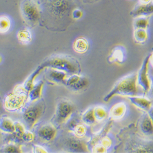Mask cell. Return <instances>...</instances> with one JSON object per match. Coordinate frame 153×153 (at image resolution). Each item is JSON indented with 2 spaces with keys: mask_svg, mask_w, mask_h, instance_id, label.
Returning a JSON list of instances; mask_svg holds the SVG:
<instances>
[{
  "mask_svg": "<svg viewBox=\"0 0 153 153\" xmlns=\"http://www.w3.org/2000/svg\"><path fill=\"white\" fill-rule=\"evenodd\" d=\"M42 10L50 18L56 21L68 20L75 9L74 0H40Z\"/></svg>",
  "mask_w": 153,
  "mask_h": 153,
  "instance_id": "6da1fadb",
  "label": "cell"
},
{
  "mask_svg": "<svg viewBox=\"0 0 153 153\" xmlns=\"http://www.w3.org/2000/svg\"><path fill=\"white\" fill-rule=\"evenodd\" d=\"M41 66L43 68H53L65 72L71 75L79 74L80 72V65L77 60L67 55H53L46 59Z\"/></svg>",
  "mask_w": 153,
  "mask_h": 153,
  "instance_id": "7a4b0ae2",
  "label": "cell"
},
{
  "mask_svg": "<svg viewBox=\"0 0 153 153\" xmlns=\"http://www.w3.org/2000/svg\"><path fill=\"white\" fill-rule=\"evenodd\" d=\"M137 74L133 73L127 75L119 80L111 90L104 98L105 102H108L111 97L119 95L127 97L135 96L137 94Z\"/></svg>",
  "mask_w": 153,
  "mask_h": 153,
  "instance_id": "3957f363",
  "label": "cell"
},
{
  "mask_svg": "<svg viewBox=\"0 0 153 153\" xmlns=\"http://www.w3.org/2000/svg\"><path fill=\"white\" fill-rule=\"evenodd\" d=\"M20 9L25 22L30 27L36 26L41 17V9L38 4L34 0H22Z\"/></svg>",
  "mask_w": 153,
  "mask_h": 153,
  "instance_id": "277c9868",
  "label": "cell"
},
{
  "mask_svg": "<svg viewBox=\"0 0 153 153\" xmlns=\"http://www.w3.org/2000/svg\"><path fill=\"white\" fill-rule=\"evenodd\" d=\"M28 99V94L21 85L17 86L13 93L8 94L4 101V107L9 111H16L23 107Z\"/></svg>",
  "mask_w": 153,
  "mask_h": 153,
  "instance_id": "5b68a950",
  "label": "cell"
},
{
  "mask_svg": "<svg viewBox=\"0 0 153 153\" xmlns=\"http://www.w3.org/2000/svg\"><path fill=\"white\" fill-rule=\"evenodd\" d=\"M45 103L43 100L33 102V104L25 108L23 113L24 123L28 129H31L39 120L45 110Z\"/></svg>",
  "mask_w": 153,
  "mask_h": 153,
  "instance_id": "8992f818",
  "label": "cell"
},
{
  "mask_svg": "<svg viewBox=\"0 0 153 153\" xmlns=\"http://www.w3.org/2000/svg\"><path fill=\"white\" fill-rule=\"evenodd\" d=\"M74 109L73 104L69 100L62 99L59 100L56 104L53 118V123L57 125H60L66 121L71 116Z\"/></svg>",
  "mask_w": 153,
  "mask_h": 153,
  "instance_id": "52a82bcc",
  "label": "cell"
},
{
  "mask_svg": "<svg viewBox=\"0 0 153 153\" xmlns=\"http://www.w3.org/2000/svg\"><path fill=\"white\" fill-rule=\"evenodd\" d=\"M69 90L74 92H80L88 87L89 81L88 79L79 74L69 75L64 83Z\"/></svg>",
  "mask_w": 153,
  "mask_h": 153,
  "instance_id": "ba28073f",
  "label": "cell"
},
{
  "mask_svg": "<svg viewBox=\"0 0 153 153\" xmlns=\"http://www.w3.org/2000/svg\"><path fill=\"white\" fill-rule=\"evenodd\" d=\"M149 57L150 55L145 58L137 74V84L142 88L145 93H148L149 91L151 86V82L148 75Z\"/></svg>",
  "mask_w": 153,
  "mask_h": 153,
  "instance_id": "9c48e42d",
  "label": "cell"
},
{
  "mask_svg": "<svg viewBox=\"0 0 153 153\" xmlns=\"http://www.w3.org/2000/svg\"><path fill=\"white\" fill-rule=\"evenodd\" d=\"M56 134V129L53 124H45L40 127L37 131V135L44 142L52 140Z\"/></svg>",
  "mask_w": 153,
  "mask_h": 153,
  "instance_id": "30bf717a",
  "label": "cell"
},
{
  "mask_svg": "<svg viewBox=\"0 0 153 153\" xmlns=\"http://www.w3.org/2000/svg\"><path fill=\"white\" fill-rule=\"evenodd\" d=\"M67 74L59 70L48 68L45 72V77L50 82L55 84H64L67 78Z\"/></svg>",
  "mask_w": 153,
  "mask_h": 153,
  "instance_id": "8fae6325",
  "label": "cell"
},
{
  "mask_svg": "<svg viewBox=\"0 0 153 153\" xmlns=\"http://www.w3.org/2000/svg\"><path fill=\"white\" fill-rule=\"evenodd\" d=\"M153 14V3L151 1L149 3H139L131 11V15L133 17H148Z\"/></svg>",
  "mask_w": 153,
  "mask_h": 153,
  "instance_id": "7c38bea8",
  "label": "cell"
},
{
  "mask_svg": "<svg viewBox=\"0 0 153 153\" xmlns=\"http://www.w3.org/2000/svg\"><path fill=\"white\" fill-rule=\"evenodd\" d=\"M139 129L146 136L153 135V123L148 113L144 114L139 122Z\"/></svg>",
  "mask_w": 153,
  "mask_h": 153,
  "instance_id": "4fadbf2b",
  "label": "cell"
},
{
  "mask_svg": "<svg viewBox=\"0 0 153 153\" xmlns=\"http://www.w3.org/2000/svg\"><path fill=\"white\" fill-rule=\"evenodd\" d=\"M131 103L138 108L145 111H147L152 107L151 101L147 98L140 96H132L128 97Z\"/></svg>",
  "mask_w": 153,
  "mask_h": 153,
  "instance_id": "5bb4252c",
  "label": "cell"
},
{
  "mask_svg": "<svg viewBox=\"0 0 153 153\" xmlns=\"http://www.w3.org/2000/svg\"><path fill=\"white\" fill-rule=\"evenodd\" d=\"M43 86L44 82L42 80L34 83L31 90L28 93V99L30 102H33L40 99L42 93Z\"/></svg>",
  "mask_w": 153,
  "mask_h": 153,
  "instance_id": "9a60e30c",
  "label": "cell"
},
{
  "mask_svg": "<svg viewBox=\"0 0 153 153\" xmlns=\"http://www.w3.org/2000/svg\"><path fill=\"white\" fill-rule=\"evenodd\" d=\"M133 146L131 147L132 149L131 152H153V142L147 141H140L135 142L131 143Z\"/></svg>",
  "mask_w": 153,
  "mask_h": 153,
  "instance_id": "2e32d148",
  "label": "cell"
},
{
  "mask_svg": "<svg viewBox=\"0 0 153 153\" xmlns=\"http://www.w3.org/2000/svg\"><path fill=\"white\" fill-rule=\"evenodd\" d=\"M44 68H43L41 65L38 67L28 77V79L25 80V82H24V83L23 85H22V87L23 88V89L24 90V91L26 92L28 94V93L30 92V91L31 90V88H33L34 84V80L36 78V76L39 75L41 72L42 71V69H44Z\"/></svg>",
  "mask_w": 153,
  "mask_h": 153,
  "instance_id": "e0dca14e",
  "label": "cell"
},
{
  "mask_svg": "<svg viewBox=\"0 0 153 153\" xmlns=\"http://www.w3.org/2000/svg\"><path fill=\"white\" fill-rule=\"evenodd\" d=\"M126 106L125 104L121 102L114 105L110 111V117L113 120H120L122 118L126 113Z\"/></svg>",
  "mask_w": 153,
  "mask_h": 153,
  "instance_id": "ac0fdd59",
  "label": "cell"
},
{
  "mask_svg": "<svg viewBox=\"0 0 153 153\" xmlns=\"http://www.w3.org/2000/svg\"><path fill=\"white\" fill-rule=\"evenodd\" d=\"M0 129L3 132L12 134L15 131V123L7 117L1 118L0 121Z\"/></svg>",
  "mask_w": 153,
  "mask_h": 153,
  "instance_id": "d6986e66",
  "label": "cell"
},
{
  "mask_svg": "<svg viewBox=\"0 0 153 153\" xmlns=\"http://www.w3.org/2000/svg\"><path fill=\"white\" fill-rule=\"evenodd\" d=\"M66 145L71 152H85L84 145L79 140L72 138L68 140Z\"/></svg>",
  "mask_w": 153,
  "mask_h": 153,
  "instance_id": "ffe728a7",
  "label": "cell"
},
{
  "mask_svg": "<svg viewBox=\"0 0 153 153\" xmlns=\"http://www.w3.org/2000/svg\"><path fill=\"white\" fill-rule=\"evenodd\" d=\"M73 47L76 52L83 53L86 52L88 48V42L85 38L80 37L75 40L74 43Z\"/></svg>",
  "mask_w": 153,
  "mask_h": 153,
  "instance_id": "44dd1931",
  "label": "cell"
},
{
  "mask_svg": "<svg viewBox=\"0 0 153 153\" xmlns=\"http://www.w3.org/2000/svg\"><path fill=\"white\" fill-rule=\"evenodd\" d=\"M82 120L86 125H93L96 121V118L94 113V108H90L87 110L82 117Z\"/></svg>",
  "mask_w": 153,
  "mask_h": 153,
  "instance_id": "7402d4cb",
  "label": "cell"
},
{
  "mask_svg": "<svg viewBox=\"0 0 153 153\" xmlns=\"http://www.w3.org/2000/svg\"><path fill=\"white\" fill-rule=\"evenodd\" d=\"M134 37L135 41L139 44L144 43L148 38V33L145 29H135Z\"/></svg>",
  "mask_w": 153,
  "mask_h": 153,
  "instance_id": "603a6c76",
  "label": "cell"
},
{
  "mask_svg": "<svg viewBox=\"0 0 153 153\" xmlns=\"http://www.w3.org/2000/svg\"><path fill=\"white\" fill-rule=\"evenodd\" d=\"M18 39L20 42L23 44H28L32 40V36L31 33L27 30H23L20 31L17 34Z\"/></svg>",
  "mask_w": 153,
  "mask_h": 153,
  "instance_id": "cb8c5ba5",
  "label": "cell"
},
{
  "mask_svg": "<svg viewBox=\"0 0 153 153\" xmlns=\"http://www.w3.org/2000/svg\"><path fill=\"white\" fill-rule=\"evenodd\" d=\"M148 26V19L146 17H137L134 22L135 29H145Z\"/></svg>",
  "mask_w": 153,
  "mask_h": 153,
  "instance_id": "d4e9b609",
  "label": "cell"
},
{
  "mask_svg": "<svg viewBox=\"0 0 153 153\" xmlns=\"http://www.w3.org/2000/svg\"><path fill=\"white\" fill-rule=\"evenodd\" d=\"M94 113L96 121H102L107 117V112L104 108L97 107L94 108Z\"/></svg>",
  "mask_w": 153,
  "mask_h": 153,
  "instance_id": "484cf974",
  "label": "cell"
},
{
  "mask_svg": "<svg viewBox=\"0 0 153 153\" xmlns=\"http://www.w3.org/2000/svg\"><path fill=\"white\" fill-rule=\"evenodd\" d=\"M25 129L24 126L20 123H15V131L12 134H14V137L18 140H22V135L25 132Z\"/></svg>",
  "mask_w": 153,
  "mask_h": 153,
  "instance_id": "4316f807",
  "label": "cell"
},
{
  "mask_svg": "<svg viewBox=\"0 0 153 153\" xmlns=\"http://www.w3.org/2000/svg\"><path fill=\"white\" fill-rule=\"evenodd\" d=\"M10 27V22L9 19L5 16H1V20H0V30L1 33H6L7 32Z\"/></svg>",
  "mask_w": 153,
  "mask_h": 153,
  "instance_id": "83f0119b",
  "label": "cell"
},
{
  "mask_svg": "<svg viewBox=\"0 0 153 153\" xmlns=\"http://www.w3.org/2000/svg\"><path fill=\"white\" fill-rule=\"evenodd\" d=\"M73 132L76 137L79 138H82L85 135L86 133V129L84 125L77 124L73 130Z\"/></svg>",
  "mask_w": 153,
  "mask_h": 153,
  "instance_id": "f1b7e54d",
  "label": "cell"
},
{
  "mask_svg": "<svg viewBox=\"0 0 153 153\" xmlns=\"http://www.w3.org/2000/svg\"><path fill=\"white\" fill-rule=\"evenodd\" d=\"M123 56L124 55L123 50L120 48H117L113 51L111 57L113 58V60H115L117 61H122Z\"/></svg>",
  "mask_w": 153,
  "mask_h": 153,
  "instance_id": "f546056e",
  "label": "cell"
},
{
  "mask_svg": "<svg viewBox=\"0 0 153 153\" xmlns=\"http://www.w3.org/2000/svg\"><path fill=\"white\" fill-rule=\"evenodd\" d=\"M2 152H21L22 151H20V149L19 146H17V145L12 143V144H9L7 145H6L4 148V150L2 151Z\"/></svg>",
  "mask_w": 153,
  "mask_h": 153,
  "instance_id": "4dcf8cb0",
  "label": "cell"
},
{
  "mask_svg": "<svg viewBox=\"0 0 153 153\" xmlns=\"http://www.w3.org/2000/svg\"><path fill=\"white\" fill-rule=\"evenodd\" d=\"M34 139V135L30 132L29 131H25L23 133L22 140L25 142H30L33 141Z\"/></svg>",
  "mask_w": 153,
  "mask_h": 153,
  "instance_id": "1f68e13d",
  "label": "cell"
},
{
  "mask_svg": "<svg viewBox=\"0 0 153 153\" xmlns=\"http://www.w3.org/2000/svg\"><path fill=\"white\" fill-rule=\"evenodd\" d=\"M82 16V12L79 9H74L72 12V18L74 19H79Z\"/></svg>",
  "mask_w": 153,
  "mask_h": 153,
  "instance_id": "d6a6232c",
  "label": "cell"
},
{
  "mask_svg": "<svg viewBox=\"0 0 153 153\" xmlns=\"http://www.w3.org/2000/svg\"><path fill=\"white\" fill-rule=\"evenodd\" d=\"M111 140L108 138H103L102 140L101 145H102L104 148H105L106 149L108 148L111 146Z\"/></svg>",
  "mask_w": 153,
  "mask_h": 153,
  "instance_id": "836d02e7",
  "label": "cell"
},
{
  "mask_svg": "<svg viewBox=\"0 0 153 153\" xmlns=\"http://www.w3.org/2000/svg\"><path fill=\"white\" fill-rule=\"evenodd\" d=\"M34 149V150H33V152H47V151L43 148L39 146H36Z\"/></svg>",
  "mask_w": 153,
  "mask_h": 153,
  "instance_id": "e575fe53",
  "label": "cell"
},
{
  "mask_svg": "<svg viewBox=\"0 0 153 153\" xmlns=\"http://www.w3.org/2000/svg\"><path fill=\"white\" fill-rule=\"evenodd\" d=\"M148 114L153 123V107H151L150 109L148 111Z\"/></svg>",
  "mask_w": 153,
  "mask_h": 153,
  "instance_id": "d590c367",
  "label": "cell"
},
{
  "mask_svg": "<svg viewBox=\"0 0 153 153\" xmlns=\"http://www.w3.org/2000/svg\"><path fill=\"white\" fill-rule=\"evenodd\" d=\"M82 1L85 3H93L99 1V0H82Z\"/></svg>",
  "mask_w": 153,
  "mask_h": 153,
  "instance_id": "8d00e7d4",
  "label": "cell"
},
{
  "mask_svg": "<svg viewBox=\"0 0 153 153\" xmlns=\"http://www.w3.org/2000/svg\"><path fill=\"white\" fill-rule=\"evenodd\" d=\"M151 0H139V3H142V4H146L151 2Z\"/></svg>",
  "mask_w": 153,
  "mask_h": 153,
  "instance_id": "74e56055",
  "label": "cell"
},
{
  "mask_svg": "<svg viewBox=\"0 0 153 153\" xmlns=\"http://www.w3.org/2000/svg\"><path fill=\"white\" fill-rule=\"evenodd\" d=\"M150 93V94H151V96L153 98V81L151 83V88H150V90L149 91Z\"/></svg>",
  "mask_w": 153,
  "mask_h": 153,
  "instance_id": "f35d334b",
  "label": "cell"
},
{
  "mask_svg": "<svg viewBox=\"0 0 153 153\" xmlns=\"http://www.w3.org/2000/svg\"><path fill=\"white\" fill-rule=\"evenodd\" d=\"M149 63L152 65V66H153V52L152 53L151 55H150V57H149Z\"/></svg>",
  "mask_w": 153,
  "mask_h": 153,
  "instance_id": "ab89813d",
  "label": "cell"
}]
</instances>
